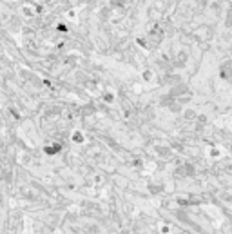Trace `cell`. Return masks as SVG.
I'll list each match as a JSON object with an SVG mask.
<instances>
[{"instance_id":"obj_1","label":"cell","mask_w":232,"mask_h":234,"mask_svg":"<svg viewBox=\"0 0 232 234\" xmlns=\"http://www.w3.org/2000/svg\"><path fill=\"white\" fill-rule=\"evenodd\" d=\"M53 147H45V153L47 154H55V153H58L60 149H62V145L60 144H51Z\"/></svg>"},{"instance_id":"obj_2","label":"cell","mask_w":232,"mask_h":234,"mask_svg":"<svg viewBox=\"0 0 232 234\" xmlns=\"http://www.w3.org/2000/svg\"><path fill=\"white\" fill-rule=\"evenodd\" d=\"M156 151H158V154H161V156H169V154H170V149H169V147H156Z\"/></svg>"},{"instance_id":"obj_3","label":"cell","mask_w":232,"mask_h":234,"mask_svg":"<svg viewBox=\"0 0 232 234\" xmlns=\"http://www.w3.org/2000/svg\"><path fill=\"white\" fill-rule=\"evenodd\" d=\"M85 230H87L89 234H98V227H96V225H89V227H85Z\"/></svg>"},{"instance_id":"obj_4","label":"cell","mask_w":232,"mask_h":234,"mask_svg":"<svg viewBox=\"0 0 232 234\" xmlns=\"http://www.w3.org/2000/svg\"><path fill=\"white\" fill-rule=\"evenodd\" d=\"M73 140H74V142H78V144H82V142H83V136H82L80 132H74V134H73Z\"/></svg>"},{"instance_id":"obj_5","label":"cell","mask_w":232,"mask_h":234,"mask_svg":"<svg viewBox=\"0 0 232 234\" xmlns=\"http://www.w3.org/2000/svg\"><path fill=\"white\" fill-rule=\"evenodd\" d=\"M185 118H187V120H194V118H196L194 111H185Z\"/></svg>"},{"instance_id":"obj_6","label":"cell","mask_w":232,"mask_h":234,"mask_svg":"<svg viewBox=\"0 0 232 234\" xmlns=\"http://www.w3.org/2000/svg\"><path fill=\"white\" fill-rule=\"evenodd\" d=\"M160 191H161V187H158V185H151V193H152V194H158Z\"/></svg>"},{"instance_id":"obj_7","label":"cell","mask_w":232,"mask_h":234,"mask_svg":"<svg viewBox=\"0 0 232 234\" xmlns=\"http://www.w3.org/2000/svg\"><path fill=\"white\" fill-rule=\"evenodd\" d=\"M160 230H161V234H169V232H170V227H169V225H163Z\"/></svg>"},{"instance_id":"obj_8","label":"cell","mask_w":232,"mask_h":234,"mask_svg":"<svg viewBox=\"0 0 232 234\" xmlns=\"http://www.w3.org/2000/svg\"><path fill=\"white\" fill-rule=\"evenodd\" d=\"M120 234H129V232H127V230H122V232H120Z\"/></svg>"}]
</instances>
